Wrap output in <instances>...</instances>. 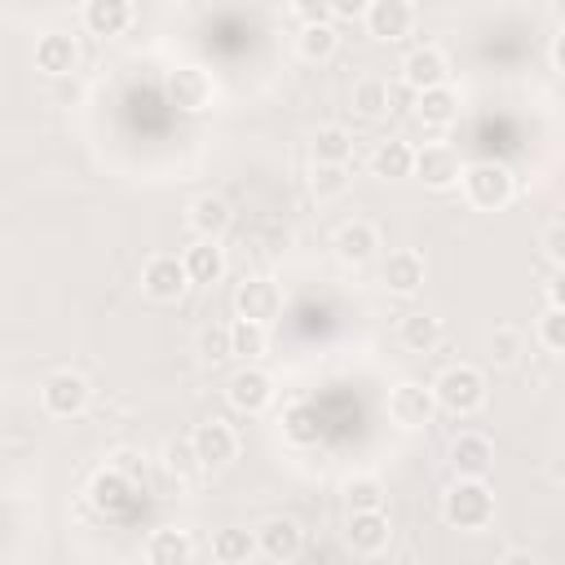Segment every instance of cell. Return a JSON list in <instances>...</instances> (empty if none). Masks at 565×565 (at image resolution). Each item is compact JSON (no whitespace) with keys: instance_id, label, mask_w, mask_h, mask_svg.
Instances as JSON below:
<instances>
[{"instance_id":"cell-1","label":"cell","mask_w":565,"mask_h":565,"mask_svg":"<svg viewBox=\"0 0 565 565\" xmlns=\"http://www.w3.org/2000/svg\"><path fill=\"white\" fill-rule=\"evenodd\" d=\"M441 516H446L455 530H481V525H490V516H494V494H490V486L459 477V481L446 490V499H441Z\"/></svg>"},{"instance_id":"cell-2","label":"cell","mask_w":565,"mask_h":565,"mask_svg":"<svg viewBox=\"0 0 565 565\" xmlns=\"http://www.w3.org/2000/svg\"><path fill=\"white\" fill-rule=\"evenodd\" d=\"M512 194H516V181H512V172H508L503 163L481 159V163L463 168V199H468L472 207H481V212H499V207L512 203Z\"/></svg>"},{"instance_id":"cell-3","label":"cell","mask_w":565,"mask_h":565,"mask_svg":"<svg viewBox=\"0 0 565 565\" xmlns=\"http://www.w3.org/2000/svg\"><path fill=\"white\" fill-rule=\"evenodd\" d=\"M433 393H437V406H441V411H450V415H472V411L486 402V375H481L477 366H468V362H455V366H446V371L437 375Z\"/></svg>"},{"instance_id":"cell-4","label":"cell","mask_w":565,"mask_h":565,"mask_svg":"<svg viewBox=\"0 0 565 565\" xmlns=\"http://www.w3.org/2000/svg\"><path fill=\"white\" fill-rule=\"evenodd\" d=\"M433 411H437L433 384H415V380L393 384V393H388V419L397 428H424L433 419Z\"/></svg>"},{"instance_id":"cell-5","label":"cell","mask_w":565,"mask_h":565,"mask_svg":"<svg viewBox=\"0 0 565 565\" xmlns=\"http://www.w3.org/2000/svg\"><path fill=\"white\" fill-rule=\"evenodd\" d=\"M163 88H168V102H172L177 110H185V115L207 110L212 97H216V84H212V75H207L203 66H177Z\"/></svg>"},{"instance_id":"cell-6","label":"cell","mask_w":565,"mask_h":565,"mask_svg":"<svg viewBox=\"0 0 565 565\" xmlns=\"http://www.w3.org/2000/svg\"><path fill=\"white\" fill-rule=\"evenodd\" d=\"M278 313H282V291H278V282H269V278H247V282H238V291H234V318L269 327Z\"/></svg>"},{"instance_id":"cell-7","label":"cell","mask_w":565,"mask_h":565,"mask_svg":"<svg viewBox=\"0 0 565 565\" xmlns=\"http://www.w3.org/2000/svg\"><path fill=\"white\" fill-rule=\"evenodd\" d=\"M40 402H44L49 415L71 419V415H79V411L88 406V380L75 375V371H53V375L40 384Z\"/></svg>"},{"instance_id":"cell-8","label":"cell","mask_w":565,"mask_h":565,"mask_svg":"<svg viewBox=\"0 0 565 565\" xmlns=\"http://www.w3.org/2000/svg\"><path fill=\"white\" fill-rule=\"evenodd\" d=\"M402 79H406V88H415V93L441 88V84L450 79V62H446V53H441L437 44H419V49L406 53V62H402Z\"/></svg>"},{"instance_id":"cell-9","label":"cell","mask_w":565,"mask_h":565,"mask_svg":"<svg viewBox=\"0 0 565 565\" xmlns=\"http://www.w3.org/2000/svg\"><path fill=\"white\" fill-rule=\"evenodd\" d=\"M141 287H146V296H154V300H177V296L190 287L185 260H181V256H172V252L150 256V260H146V269H141Z\"/></svg>"},{"instance_id":"cell-10","label":"cell","mask_w":565,"mask_h":565,"mask_svg":"<svg viewBox=\"0 0 565 565\" xmlns=\"http://www.w3.org/2000/svg\"><path fill=\"white\" fill-rule=\"evenodd\" d=\"M190 446L199 455L203 468H225L234 455H238V437L225 419H203L194 433H190Z\"/></svg>"},{"instance_id":"cell-11","label":"cell","mask_w":565,"mask_h":565,"mask_svg":"<svg viewBox=\"0 0 565 565\" xmlns=\"http://www.w3.org/2000/svg\"><path fill=\"white\" fill-rule=\"evenodd\" d=\"M415 177L424 185H433V190H450L455 181H463V163H459V154L450 146L433 141V146L415 150Z\"/></svg>"},{"instance_id":"cell-12","label":"cell","mask_w":565,"mask_h":565,"mask_svg":"<svg viewBox=\"0 0 565 565\" xmlns=\"http://www.w3.org/2000/svg\"><path fill=\"white\" fill-rule=\"evenodd\" d=\"M225 397H230V406H234V411L256 415V411H265V406L274 402V380H269L260 366H243V371H234V375H230Z\"/></svg>"},{"instance_id":"cell-13","label":"cell","mask_w":565,"mask_h":565,"mask_svg":"<svg viewBox=\"0 0 565 565\" xmlns=\"http://www.w3.org/2000/svg\"><path fill=\"white\" fill-rule=\"evenodd\" d=\"M450 468H455L459 477H468V481H486V472L494 468V446H490V437H481V433H459V437L450 441Z\"/></svg>"},{"instance_id":"cell-14","label":"cell","mask_w":565,"mask_h":565,"mask_svg":"<svg viewBox=\"0 0 565 565\" xmlns=\"http://www.w3.org/2000/svg\"><path fill=\"white\" fill-rule=\"evenodd\" d=\"M362 18H366V31L375 40H402L415 26V9L406 0H371Z\"/></svg>"},{"instance_id":"cell-15","label":"cell","mask_w":565,"mask_h":565,"mask_svg":"<svg viewBox=\"0 0 565 565\" xmlns=\"http://www.w3.org/2000/svg\"><path fill=\"white\" fill-rule=\"evenodd\" d=\"M424 256L419 252H411V247H402V252H388V260H384V269H380V278H384V287L393 291V296H415L419 287H424Z\"/></svg>"},{"instance_id":"cell-16","label":"cell","mask_w":565,"mask_h":565,"mask_svg":"<svg viewBox=\"0 0 565 565\" xmlns=\"http://www.w3.org/2000/svg\"><path fill=\"white\" fill-rule=\"evenodd\" d=\"M75 62H79L75 35H66V31H44V35L35 40V66H40L44 75H66V71H75Z\"/></svg>"},{"instance_id":"cell-17","label":"cell","mask_w":565,"mask_h":565,"mask_svg":"<svg viewBox=\"0 0 565 565\" xmlns=\"http://www.w3.org/2000/svg\"><path fill=\"white\" fill-rule=\"evenodd\" d=\"M256 539H260V552L269 561H296L300 556V543H305V534H300V525L291 516H269L256 530Z\"/></svg>"},{"instance_id":"cell-18","label":"cell","mask_w":565,"mask_h":565,"mask_svg":"<svg viewBox=\"0 0 565 565\" xmlns=\"http://www.w3.org/2000/svg\"><path fill=\"white\" fill-rule=\"evenodd\" d=\"M190 556H194V543L177 525H159L146 539V565H190Z\"/></svg>"},{"instance_id":"cell-19","label":"cell","mask_w":565,"mask_h":565,"mask_svg":"<svg viewBox=\"0 0 565 565\" xmlns=\"http://www.w3.org/2000/svg\"><path fill=\"white\" fill-rule=\"evenodd\" d=\"M388 516L384 512H349V547L362 556H375L388 547Z\"/></svg>"},{"instance_id":"cell-20","label":"cell","mask_w":565,"mask_h":565,"mask_svg":"<svg viewBox=\"0 0 565 565\" xmlns=\"http://www.w3.org/2000/svg\"><path fill=\"white\" fill-rule=\"evenodd\" d=\"M256 552H260V539L243 525H225L212 534V561L216 565H247Z\"/></svg>"},{"instance_id":"cell-21","label":"cell","mask_w":565,"mask_h":565,"mask_svg":"<svg viewBox=\"0 0 565 565\" xmlns=\"http://www.w3.org/2000/svg\"><path fill=\"white\" fill-rule=\"evenodd\" d=\"M371 172L384 177V181H402V177H411V172H415V150H411V141H402V137L380 141V146L371 150Z\"/></svg>"},{"instance_id":"cell-22","label":"cell","mask_w":565,"mask_h":565,"mask_svg":"<svg viewBox=\"0 0 565 565\" xmlns=\"http://www.w3.org/2000/svg\"><path fill=\"white\" fill-rule=\"evenodd\" d=\"M190 230H194L199 238L216 243V238L230 230V203H225L221 194H199V199L190 203Z\"/></svg>"},{"instance_id":"cell-23","label":"cell","mask_w":565,"mask_h":565,"mask_svg":"<svg viewBox=\"0 0 565 565\" xmlns=\"http://www.w3.org/2000/svg\"><path fill=\"white\" fill-rule=\"evenodd\" d=\"M375 247H380V234H375L371 221H344V225L335 230V252H340V260H349V265L371 260Z\"/></svg>"},{"instance_id":"cell-24","label":"cell","mask_w":565,"mask_h":565,"mask_svg":"<svg viewBox=\"0 0 565 565\" xmlns=\"http://www.w3.org/2000/svg\"><path fill=\"white\" fill-rule=\"evenodd\" d=\"M132 22V4L128 0H88L84 4V26L93 35H119Z\"/></svg>"},{"instance_id":"cell-25","label":"cell","mask_w":565,"mask_h":565,"mask_svg":"<svg viewBox=\"0 0 565 565\" xmlns=\"http://www.w3.org/2000/svg\"><path fill=\"white\" fill-rule=\"evenodd\" d=\"M415 115H419L428 128H446V124L459 115V93H455L450 84L428 88V93H415Z\"/></svg>"},{"instance_id":"cell-26","label":"cell","mask_w":565,"mask_h":565,"mask_svg":"<svg viewBox=\"0 0 565 565\" xmlns=\"http://www.w3.org/2000/svg\"><path fill=\"white\" fill-rule=\"evenodd\" d=\"M181 260H185L190 282H216V278L225 274V252H221L216 243H207V238H199Z\"/></svg>"},{"instance_id":"cell-27","label":"cell","mask_w":565,"mask_h":565,"mask_svg":"<svg viewBox=\"0 0 565 565\" xmlns=\"http://www.w3.org/2000/svg\"><path fill=\"white\" fill-rule=\"evenodd\" d=\"M349 154H353V137H349V128H340V124H322L318 132H313V163H349Z\"/></svg>"},{"instance_id":"cell-28","label":"cell","mask_w":565,"mask_h":565,"mask_svg":"<svg viewBox=\"0 0 565 565\" xmlns=\"http://www.w3.org/2000/svg\"><path fill=\"white\" fill-rule=\"evenodd\" d=\"M397 335H402V344L411 353H428L433 344H441V318H433V313H406L402 327H397Z\"/></svg>"},{"instance_id":"cell-29","label":"cell","mask_w":565,"mask_h":565,"mask_svg":"<svg viewBox=\"0 0 565 565\" xmlns=\"http://www.w3.org/2000/svg\"><path fill=\"white\" fill-rule=\"evenodd\" d=\"M344 499H349V512H384V481L380 477H349L344 481Z\"/></svg>"},{"instance_id":"cell-30","label":"cell","mask_w":565,"mask_h":565,"mask_svg":"<svg viewBox=\"0 0 565 565\" xmlns=\"http://www.w3.org/2000/svg\"><path fill=\"white\" fill-rule=\"evenodd\" d=\"M282 433H287L296 446H313V441H318V433H322V424H318V406L296 402V406L282 415Z\"/></svg>"},{"instance_id":"cell-31","label":"cell","mask_w":565,"mask_h":565,"mask_svg":"<svg viewBox=\"0 0 565 565\" xmlns=\"http://www.w3.org/2000/svg\"><path fill=\"white\" fill-rule=\"evenodd\" d=\"M335 44H340V35H335L331 22L327 26H300V35H296L300 57H309V62H327L335 53Z\"/></svg>"},{"instance_id":"cell-32","label":"cell","mask_w":565,"mask_h":565,"mask_svg":"<svg viewBox=\"0 0 565 565\" xmlns=\"http://www.w3.org/2000/svg\"><path fill=\"white\" fill-rule=\"evenodd\" d=\"M230 331H234V358L256 362V358L269 349V335H265V327H260V322H243V318H234V322H230Z\"/></svg>"},{"instance_id":"cell-33","label":"cell","mask_w":565,"mask_h":565,"mask_svg":"<svg viewBox=\"0 0 565 565\" xmlns=\"http://www.w3.org/2000/svg\"><path fill=\"white\" fill-rule=\"evenodd\" d=\"M199 358H203V362H225V358H234V331H230L225 322H207V327L199 331Z\"/></svg>"},{"instance_id":"cell-34","label":"cell","mask_w":565,"mask_h":565,"mask_svg":"<svg viewBox=\"0 0 565 565\" xmlns=\"http://www.w3.org/2000/svg\"><path fill=\"white\" fill-rule=\"evenodd\" d=\"M388 102H393V88H388L384 79H362V84L353 88V106H358V115H366V119L384 115Z\"/></svg>"},{"instance_id":"cell-35","label":"cell","mask_w":565,"mask_h":565,"mask_svg":"<svg viewBox=\"0 0 565 565\" xmlns=\"http://www.w3.org/2000/svg\"><path fill=\"white\" fill-rule=\"evenodd\" d=\"M309 185H313V194H318V199H335V194H344V190H349V172H344L340 163H313Z\"/></svg>"},{"instance_id":"cell-36","label":"cell","mask_w":565,"mask_h":565,"mask_svg":"<svg viewBox=\"0 0 565 565\" xmlns=\"http://www.w3.org/2000/svg\"><path fill=\"white\" fill-rule=\"evenodd\" d=\"M163 463H168V468H172L177 477H194V472L203 468L190 441H168V446H163Z\"/></svg>"},{"instance_id":"cell-37","label":"cell","mask_w":565,"mask_h":565,"mask_svg":"<svg viewBox=\"0 0 565 565\" xmlns=\"http://www.w3.org/2000/svg\"><path fill=\"white\" fill-rule=\"evenodd\" d=\"M539 340L552 349V353H565V309H547L539 318Z\"/></svg>"},{"instance_id":"cell-38","label":"cell","mask_w":565,"mask_h":565,"mask_svg":"<svg viewBox=\"0 0 565 565\" xmlns=\"http://www.w3.org/2000/svg\"><path fill=\"white\" fill-rule=\"evenodd\" d=\"M543 252H547V260H556L565 269V221H552L543 230Z\"/></svg>"},{"instance_id":"cell-39","label":"cell","mask_w":565,"mask_h":565,"mask_svg":"<svg viewBox=\"0 0 565 565\" xmlns=\"http://www.w3.org/2000/svg\"><path fill=\"white\" fill-rule=\"evenodd\" d=\"M296 13L305 18V26H327L331 22V4H322V0H300Z\"/></svg>"},{"instance_id":"cell-40","label":"cell","mask_w":565,"mask_h":565,"mask_svg":"<svg viewBox=\"0 0 565 565\" xmlns=\"http://www.w3.org/2000/svg\"><path fill=\"white\" fill-rule=\"evenodd\" d=\"M490 349H494V358H499V362H512V358H516V331L499 327V331H494V340H490Z\"/></svg>"},{"instance_id":"cell-41","label":"cell","mask_w":565,"mask_h":565,"mask_svg":"<svg viewBox=\"0 0 565 565\" xmlns=\"http://www.w3.org/2000/svg\"><path fill=\"white\" fill-rule=\"evenodd\" d=\"M547 296H552V309H565V269H556V278L547 282Z\"/></svg>"},{"instance_id":"cell-42","label":"cell","mask_w":565,"mask_h":565,"mask_svg":"<svg viewBox=\"0 0 565 565\" xmlns=\"http://www.w3.org/2000/svg\"><path fill=\"white\" fill-rule=\"evenodd\" d=\"M358 13H366L358 0H335V4H331V18H358Z\"/></svg>"},{"instance_id":"cell-43","label":"cell","mask_w":565,"mask_h":565,"mask_svg":"<svg viewBox=\"0 0 565 565\" xmlns=\"http://www.w3.org/2000/svg\"><path fill=\"white\" fill-rule=\"evenodd\" d=\"M552 66H556V71L565 75V31H561V35L552 40Z\"/></svg>"},{"instance_id":"cell-44","label":"cell","mask_w":565,"mask_h":565,"mask_svg":"<svg viewBox=\"0 0 565 565\" xmlns=\"http://www.w3.org/2000/svg\"><path fill=\"white\" fill-rule=\"evenodd\" d=\"M499 565H539V561H534L530 552H508V556H503Z\"/></svg>"}]
</instances>
